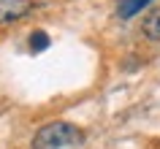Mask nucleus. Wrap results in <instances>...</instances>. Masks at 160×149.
<instances>
[{
  "instance_id": "1",
  "label": "nucleus",
  "mask_w": 160,
  "mask_h": 149,
  "mask_svg": "<svg viewBox=\"0 0 160 149\" xmlns=\"http://www.w3.org/2000/svg\"><path fill=\"white\" fill-rule=\"evenodd\" d=\"M84 133L71 122H49L33 136V149H73Z\"/></svg>"
},
{
  "instance_id": "2",
  "label": "nucleus",
  "mask_w": 160,
  "mask_h": 149,
  "mask_svg": "<svg viewBox=\"0 0 160 149\" xmlns=\"http://www.w3.org/2000/svg\"><path fill=\"white\" fill-rule=\"evenodd\" d=\"M33 0H0V25H8L33 11Z\"/></svg>"
},
{
  "instance_id": "3",
  "label": "nucleus",
  "mask_w": 160,
  "mask_h": 149,
  "mask_svg": "<svg viewBox=\"0 0 160 149\" xmlns=\"http://www.w3.org/2000/svg\"><path fill=\"white\" fill-rule=\"evenodd\" d=\"M141 33L147 35L149 41L160 43V8H152L149 14H147V19H144V25H141Z\"/></svg>"
},
{
  "instance_id": "4",
  "label": "nucleus",
  "mask_w": 160,
  "mask_h": 149,
  "mask_svg": "<svg viewBox=\"0 0 160 149\" xmlns=\"http://www.w3.org/2000/svg\"><path fill=\"white\" fill-rule=\"evenodd\" d=\"M149 3L152 0H119L117 14H119V19H130V17H136L138 11H144Z\"/></svg>"
},
{
  "instance_id": "5",
  "label": "nucleus",
  "mask_w": 160,
  "mask_h": 149,
  "mask_svg": "<svg viewBox=\"0 0 160 149\" xmlns=\"http://www.w3.org/2000/svg\"><path fill=\"white\" fill-rule=\"evenodd\" d=\"M46 46H49V35L43 33V30H35V33L30 35V49L33 52H43Z\"/></svg>"
}]
</instances>
